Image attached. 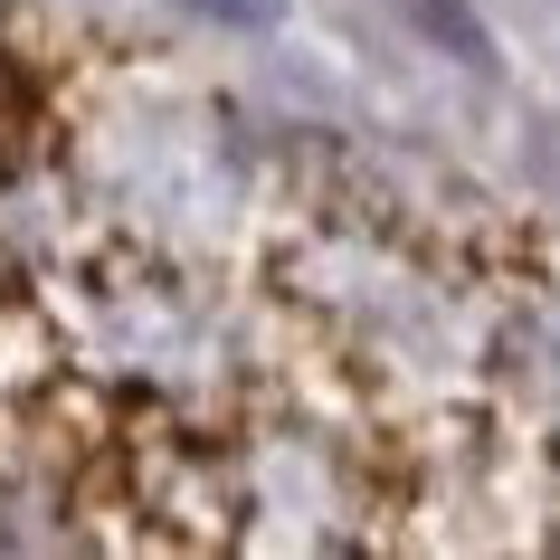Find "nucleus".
Returning <instances> with one entry per match:
<instances>
[{
	"label": "nucleus",
	"instance_id": "obj_1",
	"mask_svg": "<svg viewBox=\"0 0 560 560\" xmlns=\"http://www.w3.org/2000/svg\"><path fill=\"white\" fill-rule=\"evenodd\" d=\"M418 20H428V30L438 38H456V48H466V58H485V38H475V20H466V0H409Z\"/></svg>",
	"mask_w": 560,
	"mask_h": 560
}]
</instances>
